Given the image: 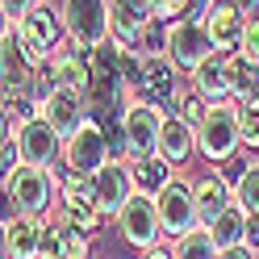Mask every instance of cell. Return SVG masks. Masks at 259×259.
<instances>
[{
    "mask_svg": "<svg viewBox=\"0 0 259 259\" xmlns=\"http://www.w3.org/2000/svg\"><path fill=\"white\" fill-rule=\"evenodd\" d=\"M242 147V105L234 101H222V105H209L205 121L197 125V151L205 155V163L226 167Z\"/></svg>",
    "mask_w": 259,
    "mask_h": 259,
    "instance_id": "obj_1",
    "label": "cell"
},
{
    "mask_svg": "<svg viewBox=\"0 0 259 259\" xmlns=\"http://www.w3.org/2000/svg\"><path fill=\"white\" fill-rule=\"evenodd\" d=\"M55 180H59V205H63V218L71 226H79L84 234H101L105 230V209L96 201V180L92 176H71L67 167H51Z\"/></svg>",
    "mask_w": 259,
    "mask_h": 259,
    "instance_id": "obj_2",
    "label": "cell"
},
{
    "mask_svg": "<svg viewBox=\"0 0 259 259\" xmlns=\"http://www.w3.org/2000/svg\"><path fill=\"white\" fill-rule=\"evenodd\" d=\"M5 197L9 205L17 209L25 218H46L51 213V205L59 197V180L51 167H34V163H21L17 171L5 180Z\"/></svg>",
    "mask_w": 259,
    "mask_h": 259,
    "instance_id": "obj_3",
    "label": "cell"
},
{
    "mask_svg": "<svg viewBox=\"0 0 259 259\" xmlns=\"http://www.w3.org/2000/svg\"><path fill=\"white\" fill-rule=\"evenodd\" d=\"M63 29L75 51H96L109 42V0H63Z\"/></svg>",
    "mask_w": 259,
    "mask_h": 259,
    "instance_id": "obj_4",
    "label": "cell"
},
{
    "mask_svg": "<svg viewBox=\"0 0 259 259\" xmlns=\"http://www.w3.org/2000/svg\"><path fill=\"white\" fill-rule=\"evenodd\" d=\"M105 163H113V155H109V138L101 121H84L63 142V167L71 176H96Z\"/></svg>",
    "mask_w": 259,
    "mask_h": 259,
    "instance_id": "obj_5",
    "label": "cell"
},
{
    "mask_svg": "<svg viewBox=\"0 0 259 259\" xmlns=\"http://www.w3.org/2000/svg\"><path fill=\"white\" fill-rule=\"evenodd\" d=\"M163 121H167V113H163V109H155L151 101H134V105H125L121 125H125V142H130V163L159 155V134H163Z\"/></svg>",
    "mask_w": 259,
    "mask_h": 259,
    "instance_id": "obj_6",
    "label": "cell"
},
{
    "mask_svg": "<svg viewBox=\"0 0 259 259\" xmlns=\"http://www.w3.org/2000/svg\"><path fill=\"white\" fill-rule=\"evenodd\" d=\"M117 230H121V238H125L134 251H151V247H159V238H163V218H159L155 197H147V192H134V197H130V205L117 213Z\"/></svg>",
    "mask_w": 259,
    "mask_h": 259,
    "instance_id": "obj_7",
    "label": "cell"
},
{
    "mask_svg": "<svg viewBox=\"0 0 259 259\" xmlns=\"http://www.w3.org/2000/svg\"><path fill=\"white\" fill-rule=\"evenodd\" d=\"M138 92H142V101L163 109L167 117L180 113L184 92H180V79H176V63L167 55H142V84H138Z\"/></svg>",
    "mask_w": 259,
    "mask_h": 259,
    "instance_id": "obj_8",
    "label": "cell"
},
{
    "mask_svg": "<svg viewBox=\"0 0 259 259\" xmlns=\"http://www.w3.org/2000/svg\"><path fill=\"white\" fill-rule=\"evenodd\" d=\"M155 205H159V218H163V234L167 238H184V234H192L201 226V218H197V192H192V184L180 180V176L155 197Z\"/></svg>",
    "mask_w": 259,
    "mask_h": 259,
    "instance_id": "obj_9",
    "label": "cell"
},
{
    "mask_svg": "<svg viewBox=\"0 0 259 259\" xmlns=\"http://www.w3.org/2000/svg\"><path fill=\"white\" fill-rule=\"evenodd\" d=\"M209 55H218L213 38H209L205 21H171V34H167V59L176 63V71H197Z\"/></svg>",
    "mask_w": 259,
    "mask_h": 259,
    "instance_id": "obj_10",
    "label": "cell"
},
{
    "mask_svg": "<svg viewBox=\"0 0 259 259\" xmlns=\"http://www.w3.org/2000/svg\"><path fill=\"white\" fill-rule=\"evenodd\" d=\"M155 25V13L147 0H109V38L125 51H142Z\"/></svg>",
    "mask_w": 259,
    "mask_h": 259,
    "instance_id": "obj_11",
    "label": "cell"
},
{
    "mask_svg": "<svg viewBox=\"0 0 259 259\" xmlns=\"http://www.w3.org/2000/svg\"><path fill=\"white\" fill-rule=\"evenodd\" d=\"M17 29H21L25 55H29V63H34L38 71L46 67L42 59H51V51L59 46V38L67 34V29H63V17H59V13H55L51 5H34V9H29V17H25Z\"/></svg>",
    "mask_w": 259,
    "mask_h": 259,
    "instance_id": "obj_12",
    "label": "cell"
},
{
    "mask_svg": "<svg viewBox=\"0 0 259 259\" xmlns=\"http://www.w3.org/2000/svg\"><path fill=\"white\" fill-rule=\"evenodd\" d=\"M17 134V147H21V159L34 167H59L63 163V134L46 121V117H34L13 130Z\"/></svg>",
    "mask_w": 259,
    "mask_h": 259,
    "instance_id": "obj_13",
    "label": "cell"
},
{
    "mask_svg": "<svg viewBox=\"0 0 259 259\" xmlns=\"http://www.w3.org/2000/svg\"><path fill=\"white\" fill-rule=\"evenodd\" d=\"M0 67H5V101L29 92V84L38 79V67L25 55V42H21L17 25H5V38H0Z\"/></svg>",
    "mask_w": 259,
    "mask_h": 259,
    "instance_id": "obj_14",
    "label": "cell"
},
{
    "mask_svg": "<svg viewBox=\"0 0 259 259\" xmlns=\"http://www.w3.org/2000/svg\"><path fill=\"white\" fill-rule=\"evenodd\" d=\"M192 92H201L209 105H222L234 96V55H209L197 71H192Z\"/></svg>",
    "mask_w": 259,
    "mask_h": 259,
    "instance_id": "obj_15",
    "label": "cell"
},
{
    "mask_svg": "<svg viewBox=\"0 0 259 259\" xmlns=\"http://www.w3.org/2000/svg\"><path fill=\"white\" fill-rule=\"evenodd\" d=\"M42 117L63 134V142H67L84 121H92V117H88V96H84V92H71V88H55V92L42 101Z\"/></svg>",
    "mask_w": 259,
    "mask_h": 259,
    "instance_id": "obj_16",
    "label": "cell"
},
{
    "mask_svg": "<svg viewBox=\"0 0 259 259\" xmlns=\"http://www.w3.org/2000/svg\"><path fill=\"white\" fill-rule=\"evenodd\" d=\"M46 75H51L55 88H71L84 92L92 88V51H55L46 59Z\"/></svg>",
    "mask_w": 259,
    "mask_h": 259,
    "instance_id": "obj_17",
    "label": "cell"
},
{
    "mask_svg": "<svg viewBox=\"0 0 259 259\" xmlns=\"http://www.w3.org/2000/svg\"><path fill=\"white\" fill-rule=\"evenodd\" d=\"M92 180H96V201H101L105 218H117L121 209L130 205V197L138 192L134 188V171H130L125 163H105Z\"/></svg>",
    "mask_w": 259,
    "mask_h": 259,
    "instance_id": "obj_18",
    "label": "cell"
},
{
    "mask_svg": "<svg viewBox=\"0 0 259 259\" xmlns=\"http://www.w3.org/2000/svg\"><path fill=\"white\" fill-rule=\"evenodd\" d=\"M205 29H209V38H213V46L222 55H230V51L238 55L247 17H242V9L234 0H213V9H209V17H205Z\"/></svg>",
    "mask_w": 259,
    "mask_h": 259,
    "instance_id": "obj_19",
    "label": "cell"
},
{
    "mask_svg": "<svg viewBox=\"0 0 259 259\" xmlns=\"http://www.w3.org/2000/svg\"><path fill=\"white\" fill-rule=\"evenodd\" d=\"M42 222L25 213H5V259H42Z\"/></svg>",
    "mask_w": 259,
    "mask_h": 259,
    "instance_id": "obj_20",
    "label": "cell"
},
{
    "mask_svg": "<svg viewBox=\"0 0 259 259\" xmlns=\"http://www.w3.org/2000/svg\"><path fill=\"white\" fill-rule=\"evenodd\" d=\"M159 155H163L171 167L192 163V155H197V125L184 121L180 113H171L163 121V134H159Z\"/></svg>",
    "mask_w": 259,
    "mask_h": 259,
    "instance_id": "obj_21",
    "label": "cell"
},
{
    "mask_svg": "<svg viewBox=\"0 0 259 259\" xmlns=\"http://www.w3.org/2000/svg\"><path fill=\"white\" fill-rule=\"evenodd\" d=\"M192 192H197V218L201 226H209L218 213H226V209L234 205V184L226 180L222 171H205L197 184H192Z\"/></svg>",
    "mask_w": 259,
    "mask_h": 259,
    "instance_id": "obj_22",
    "label": "cell"
},
{
    "mask_svg": "<svg viewBox=\"0 0 259 259\" xmlns=\"http://www.w3.org/2000/svg\"><path fill=\"white\" fill-rule=\"evenodd\" d=\"M247 222H251V213L234 201L226 213H218L213 222H209L205 230H209V238L218 242V251H234V247H242V242H247Z\"/></svg>",
    "mask_w": 259,
    "mask_h": 259,
    "instance_id": "obj_23",
    "label": "cell"
},
{
    "mask_svg": "<svg viewBox=\"0 0 259 259\" xmlns=\"http://www.w3.org/2000/svg\"><path fill=\"white\" fill-rule=\"evenodd\" d=\"M130 171H134V188L147 192V197H159L171 180H176V167L167 163L163 155H151V159H138V163H130Z\"/></svg>",
    "mask_w": 259,
    "mask_h": 259,
    "instance_id": "obj_24",
    "label": "cell"
},
{
    "mask_svg": "<svg viewBox=\"0 0 259 259\" xmlns=\"http://www.w3.org/2000/svg\"><path fill=\"white\" fill-rule=\"evenodd\" d=\"M176 259H222V251H218V242L209 238V230L205 226H197L192 234H184V238H176Z\"/></svg>",
    "mask_w": 259,
    "mask_h": 259,
    "instance_id": "obj_25",
    "label": "cell"
},
{
    "mask_svg": "<svg viewBox=\"0 0 259 259\" xmlns=\"http://www.w3.org/2000/svg\"><path fill=\"white\" fill-rule=\"evenodd\" d=\"M92 255V234H84L79 226L63 218V259H88Z\"/></svg>",
    "mask_w": 259,
    "mask_h": 259,
    "instance_id": "obj_26",
    "label": "cell"
},
{
    "mask_svg": "<svg viewBox=\"0 0 259 259\" xmlns=\"http://www.w3.org/2000/svg\"><path fill=\"white\" fill-rule=\"evenodd\" d=\"M234 201L247 209L251 218H259V163H255V167H251V171L234 184Z\"/></svg>",
    "mask_w": 259,
    "mask_h": 259,
    "instance_id": "obj_27",
    "label": "cell"
},
{
    "mask_svg": "<svg viewBox=\"0 0 259 259\" xmlns=\"http://www.w3.org/2000/svg\"><path fill=\"white\" fill-rule=\"evenodd\" d=\"M238 59L247 63L251 71H259V17H247V29H242V46H238Z\"/></svg>",
    "mask_w": 259,
    "mask_h": 259,
    "instance_id": "obj_28",
    "label": "cell"
},
{
    "mask_svg": "<svg viewBox=\"0 0 259 259\" xmlns=\"http://www.w3.org/2000/svg\"><path fill=\"white\" fill-rule=\"evenodd\" d=\"M42 259H63V222H42Z\"/></svg>",
    "mask_w": 259,
    "mask_h": 259,
    "instance_id": "obj_29",
    "label": "cell"
},
{
    "mask_svg": "<svg viewBox=\"0 0 259 259\" xmlns=\"http://www.w3.org/2000/svg\"><path fill=\"white\" fill-rule=\"evenodd\" d=\"M205 113H209V101L201 92H184V101H180V117L192 121V125H201L205 121Z\"/></svg>",
    "mask_w": 259,
    "mask_h": 259,
    "instance_id": "obj_30",
    "label": "cell"
},
{
    "mask_svg": "<svg viewBox=\"0 0 259 259\" xmlns=\"http://www.w3.org/2000/svg\"><path fill=\"white\" fill-rule=\"evenodd\" d=\"M242 147L259 151V113L255 109H242Z\"/></svg>",
    "mask_w": 259,
    "mask_h": 259,
    "instance_id": "obj_31",
    "label": "cell"
},
{
    "mask_svg": "<svg viewBox=\"0 0 259 259\" xmlns=\"http://www.w3.org/2000/svg\"><path fill=\"white\" fill-rule=\"evenodd\" d=\"M0 5H5V25H21L38 0H0Z\"/></svg>",
    "mask_w": 259,
    "mask_h": 259,
    "instance_id": "obj_32",
    "label": "cell"
},
{
    "mask_svg": "<svg viewBox=\"0 0 259 259\" xmlns=\"http://www.w3.org/2000/svg\"><path fill=\"white\" fill-rule=\"evenodd\" d=\"M251 167H255V163H251V159H238V155H234V159H230V163H226V167H222V176H226V180H230V184H238V180H242V176H247Z\"/></svg>",
    "mask_w": 259,
    "mask_h": 259,
    "instance_id": "obj_33",
    "label": "cell"
},
{
    "mask_svg": "<svg viewBox=\"0 0 259 259\" xmlns=\"http://www.w3.org/2000/svg\"><path fill=\"white\" fill-rule=\"evenodd\" d=\"M242 247L259 255V218H251V222H247V242H242Z\"/></svg>",
    "mask_w": 259,
    "mask_h": 259,
    "instance_id": "obj_34",
    "label": "cell"
},
{
    "mask_svg": "<svg viewBox=\"0 0 259 259\" xmlns=\"http://www.w3.org/2000/svg\"><path fill=\"white\" fill-rule=\"evenodd\" d=\"M234 5L242 9V17H259V0H234Z\"/></svg>",
    "mask_w": 259,
    "mask_h": 259,
    "instance_id": "obj_35",
    "label": "cell"
},
{
    "mask_svg": "<svg viewBox=\"0 0 259 259\" xmlns=\"http://www.w3.org/2000/svg\"><path fill=\"white\" fill-rule=\"evenodd\" d=\"M142 259H176V251H167V247H151Z\"/></svg>",
    "mask_w": 259,
    "mask_h": 259,
    "instance_id": "obj_36",
    "label": "cell"
},
{
    "mask_svg": "<svg viewBox=\"0 0 259 259\" xmlns=\"http://www.w3.org/2000/svg\"><path fill=\"white\" fill-rule=\"evenodd\" d=\"M247 109H255V113H259V88H255V96H251V105H247Z\"/></svg>",
    "mask_w": 259,
    "mask_h": 259,
    "instance_id": "obj_37",
    "label": "cell"
}]
</instances>
